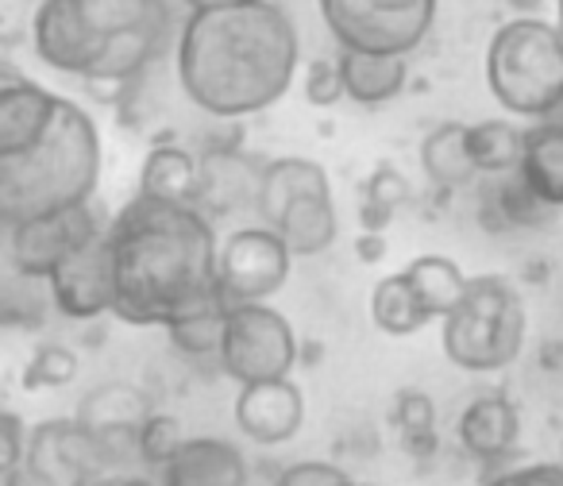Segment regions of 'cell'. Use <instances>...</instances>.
Here are the masks:
<instances>
[{"mask_svg":"<svg viewBox=\"0 0 563 486\" xmlns=\"http://www.w3.org/2000/svg\"><path fill=\"white\" fill-rule=\"evenodd\" d=\"M394 424L401 429V437H406V444L413 448V452H424V448H432V424H437V406H432L429 394L421 390H401L398 401H394Z\"/></svg>","mask_w":563,"mask_h":486,"instance_id":"1f68e13d","label":"cell"},{"mask_svg":"<svg viewBox=\"0 0 563 486\" xmlns=\"http://www.w3.org/2000/svg\"><path fill=\"white\" fill-rule=\"evenodd\" d=\"M409 201V181L401 170H394L390 163L375 166V174L363 186V205H360V220L363 232H383L394 220V212Z\"/></svg>","mask_w":563,"mask_h":486,"instance_id":"f546056e","label":"cell"},{"mask_svg":"<svg viewBox=\"0 0 563 486\" xmlns=\"http://www.w3.org/2000/svg\"><path fill=\"white\" fill-rule=\"evenodd\" d=\"M409 55H386V51H352L340 47L336 63L344 74V93L363 109H378V104L394 101L409 81Z\"/></svg>","mask_w":563,"mask_h":486,"instance_id":"d6986e66","label":"cell"},{"mask_svg":"<svg viewBox=\"0 0 563 486\" xmlns=\"http://www.w3.org/2000/svg\"><path fill=\"white\" fill-rule=\"evenodd\" d=\"M27 478L47 486H86L101 483L112 467L104 444L78 421V417H55L40 421L27 432Z\"/></svg>","mask_w":563,"mask_h":486,"instance_id":"9c48e42d","label":"cell"},{"mask_svg":"<svg viewBox=\"0 0 563 486\" xmlns=\"http://www.w3.org/2000/svg\"><path fill=\"white\" fill-rule=\"evenodd\" d=\"M294 252L286 247L271 224H247L235 228L224 243H220L217 278L224 306L235 301H266L286 286L290 278Z\"/></svg>","mask_w":563,"mask_h":486,"instance_id":"ba28073f","label":"cell"},{"mask_svg":"<svg viewBox=\"0 0 563 486\" xmlns=\"http://www.w3.org/2000/svg\"><path fill=\"white\" fill-rule=\"evenodd\" d=\"M32 47L51 70L86 78L97 58H101L104 43L81 24L70 0H40L32 20Z\"/></svg>","mask_w":563,"mask_h":486,"instance_id":"4fadbf2b","label":"cell"},{"mask_svg":"<svg viewBox=\"0 0 563 486\" xmlns=\"http://www.w3.org/2000/svg\"><path fill=\"white\" fill-rule=\"evenodd\" d=\"M47 286L58 313L70 317V321H93V317L112 313V270L109 252H104V235L97 243H89L86 252L74 255V259H66L47 278Z\"/></svg>","mask_w":563,"mask_h":486,"instance_id":"5bb4252c","label":"cell"},{"mask_svg":"<svg viewBox=\"0 0 563 486\" xmlns=\"http://www.w3.org/2000/svg\"><path fill=\"white\" fill-rule=\"evenodd\" d=\"M217 363L240 386L286 378L298 363V336L290 321L266 301H235L220 317Z\"/></svg>","mask_w":563,"mask_h":486,"instance_id":"8992f818","label":"cell"},{"mask_svg":"<svg viewBox=\"0 0 563 486\" xmlns=\"http://www.w3.org/2000/svg\"><path fill=\"white\" fill-rule=\"evenodd\" d=\"M509 4H514L517 12H537L540 4H544V0H509Z\"/></svg>","mask_w":563,"mask_h":486,"instance_id":"ab89813d","label":"cell"},{"mask_svg":"<svg viewBox=\"0 0 563 486\" xmlns=\"http://www.w3.org/2000/svg\"><path fill=\"white\" fill-rule=\"evenodd\" d=\"M517 174L548 209H563V120L544 117L525 132Z\"/></svg>","mask_w":563,"mask_h":486,"instance_id":"ffe728a7","label":"cell"},{"mask_svg":"<svg viewBox=\"0 0 563 486\" xmlns=\"http://www.w3.org/2000/svg\"><path fill=\"white\" fill-rule=\"evenodd\" d=\"M306 194H332L329 170L317 158H274L263 166V181H258V220L274 224L286 205Z\"/></svg>","mask_w":563,"mask_h":486,"instance_id":"603a6c76","label":"cell"},{"mask_svg":"<svg viewBox=\"0 0 563 486\" xmlns=\"http://www.w3.org/2000/svg\"><path fill=\"white\" fill-rule=\"evenodd\" d=\"M344 97V74H340L336 58H313L306 66V101L317 104V109H329Z\"/></svg>","mask_w":563,"mask_h":486,"instance_id":"836d02e7","label":"cell"},{"mask_svg":"<svg viewBox=\"0 0 563 486\" xmlns=\"http://www.w3.org/2000/svg\"><path fill=\"white\" fill-rule=\"evenodd\" d=\"M421 170L437 189H463L475 181V163L467 151V124L444 120L421 143Z\"/></svg>","mask_w":563,"mask_h":486,"instance_id":"d4e9b609","label":"cell"},{"mask_svg":"<svg viewBox=\"0 0 563 486\" xmlns=\"http://www.w3.org/2000/svg\"><path fill=\"white\" fill-rule=\"evenodd\" d=\"M517 437H521V417H517L514 401L501 394H483L460 417V444L478 463L506 460L517 448Z\"/></svg>","mask_w":563,"mask_h":486,"instance_id":"ac0fdd59","label":"cell"},{"mask_svg":"<svg viewBox=\"0 0 563 486\" xmlns=\"http://www.w3.org/2000/svg\"><path fill=\"white\" fill-rule=\"evenodd\" d=\"M58 101L63 97L27 78L0 81V158L32 151L55 124Z\"/></svg>","mask_w":563,"mask_h":486,"instance_id":"2e32d148","label":"cell"},{"mask_svg":"<svg viewBox=\"0 0 563 486\" xmlns=\"http://www.w3.org/2000/svg\"><path fill=\"white\" fill-rule=\"evenodd\" d=\"M336 47L413 55L437 24V0H317Z\"/></svg>","mask_w":563,"mask_h":486,"instance_id":"52a82bcc","label":"cell"},{"mask_svg":"<svg viewBox=\"0 0 563 486\" xmlns=\"http://www.w3.org/2000/svg\"><path fill=\"white\" fill-rule=\"evenodd\" d=\"M298 63V27L274 0L189 9L178 35L181 93L217 120H243L278 104Z\"/></svg>","mask_w":563,"mask_h":486,"instance_id":"7a4b0ae2","label":"cell"},{"mask_svg":"<svg viewBox=\"0 0 563 486\" xmlns=\"http://www.w3.org/2000/svg\"><path fill=\"white\" fill-rule=\"evenodd\" d=\"M355 252H360V259H363V263H378V259H383V252H386L383 232H367L360 243H355Z\"/></svg>","mask_w":563,"mask_h":486,"instance_id":"f35d334b","label":"cell"},{"mask_svg":"<svg viewBox=\"0 0 563 486\" xmlns=\"http://www.w3.org/2000/svg\"><path fill=\"white\" fill-rule=\"evenodd\" d=\"M371 321L386 336H413V332H421L432 321V313L421 306L413 283L401 270V275H386L371 290Z\"/></svg>","mask_w":563,"mask_h":486,"instance_id":"4316f807","label":"cell"},{"mask_svg":"<svg viewBox=\"0 0 563 486\" xmlns=\"http://www.w3.org/2000/svg\"><path fill=\"white\" fill-rule=\"evenodd\" d=\"M197 186H201V158L197 155L174 147V143L147 151L140 166V194L174 205H197Z\"/></svg>","mask_w":563,"mask_h":486,"instance_id":"cb8c5ba5","label":"cell"},{"mask_svg":"<svg viewBox=\"0 0 563 486\" xmlns=\"http://www.w3.org/2000/svg\"><path fill=\"white\" fill-rule=\"evenodd\" d=\"M27 429L16 413H0V478H12V471L24 467Z\"/></svg>","mask_w":563,"mask_h":486,"instance_id":"d590c367","label":"cell"},{"mask_svg":"<svg viewBox=\"0 0 563 486\" xmlns=\"http://www.w3.org/2000/svg\"><path fill=\"white\" fill-rule=\"evenodd\" d=\"M101 181V135L89 112L58 101L55 124L32 151L0 158V224L89 205Z\"/></svg>","mask_w":563,"mask_h":486,"instance_id":"3957f363","label":"cell"},{"mask_svg":"<svg viewBox=\"0 0 563 486\" xmlns=\"http://www.w3.org/2000/svg\"><path fill=\"white\" fill-rule=\"evenodd\" d=\"M525 301L501 275L467 278V290L444 313V355L471 375L506 371L525 347Z\"/></svg>","mask_w":563,"mask_h":486,"instance_id":"5b68a950","label":"cell"},{"mask_svg":"<svg viewBox=\"0 0 563 486\" xmlns=\"http://www.w3.org/2000/svg\"><path fill=\"white\" fill-rule=\"evenodd\" d=\"M0 255H4V243H0Z\"/></svg>","mask_w":563,"mask_h":486,"instance_id":"7bdbcfd3","label":"cell"},{"mask_svg":"<svg viewBox=\"0 0 563 486\" xmlns=\"http://www.w3.org/2000/svg\"><path fill=\"white\" fill-rule=\"evenodd\" d=\"M70 4L101 43L132 32L170 35V0H70Z\"/></svg>","mask_w":563,"mask_h":486,"instance_id":"44dd1931","label":"cell"},{"mask_svg":"<svg viewBox=\"0 0 563 486\" xmlns=\"http://www.w3.org/2000/svg\"><path fill=\"white\" fill-rule=\"evenodd\" d=\"M555 24H560V32H563V0H555Z\"/></svg>","mask_w":563,"mask_h":486,"instance_id":"b9f144b4","label":"cell"},{"mask_svg":"<svg viewBox=\"0 0 563 486\" xmlns=\"http://www.w3.org/2000/svg\"><path fill=\"white\" fill-rule=\"evenodd\" d=\"M406 278L413 283L421 306L432 313V321L444 313H452L455 301L467 290V275L460 270V263H452L448 255H417L406 267Z\"/></svg>","mask_w":563,"mask_h":486,"instance_id":"83f0119b","label":"cell"},{"mask_svg":"<svg viewBox=\"0 0 563 486\" xmlns=\"http://www.w3.org/2000/svg\"><path fill=\"white\" fill-rule=\"evenodd\" d=\"M486 86L506 112L544 120L563 109V32L540 16H517L486 47Z\"/></svg>","mask_w":563,"mask_h":486,"instance_id":"277c9868","label":"cell"},{"mask_svg":"<svg viewBox=\"0 0 563 486\" xmlns=\"http://www.w3.org/2000/svg\"><path fill=\"white\" fill-rule=\"evenodd\" d=\"M74 378H78V355L63 344H43L24 363L20 386L24 390H58V386H70Z\"/></svg>","mask_w":563,"mask_h":486,"instance_id":"4dcf8cb0","label":"cell"},{"mask_svg":"<svg viewBox=\"0 0 563 486\" xmlns=\"http://www.w3.org/2000/svg\"><path fill=\"white\" fill-rule=\"evenodd\" d=\"M258 181H263V166L243 158L240 151H209L201 158L197 209L209 220H228L251 209L258 212Z\"/></svg>","mask_w":563,"mask_h":486,"instance_id":"9a60e30c","label":"cell"},{"mask_svg":"<svg viewBox=\"0 0 563 486\" xmlns=\"http://www.w3.org/2000/svg\"><path fill=\"white\" fill-rule=\"evenodd\" d=\"M306 424V394L298 383L286 378H266L247 383L235 394V429L255 444H286Z\"/></svg>","mask_w":563,"mask_h":486,"instance_id":"7c38bea8","label":"cell"},{"mask_svg":"<svg viewBox=\"0 0 563 486\" xmlns=\"http://www.w3.org/2000/svg\"><path fill=\"white\" fill-rule=\"evenodd\" d=\"M163 478L170 486H243L251 483V471L235 444L220 437H194L163 467Z\"/></svg>","mask_w":563,"mask_h":486,"instance_id":"e0dca14e","label":"cell"},{"mask_svg":"<svg viewBox=\"0 0 563 486\" xmlns=\"http://www.w3.org/2000/svg\"><path fill=\"white\" fill-rule=\"evenodd\" d=\"M151 413H155V401H151L140 386L104 383L81 398V406L74 417L101 440L104 452H109L112 463H117V460H124L128 452L140 460V432Z\"/></svg>","mask_w":563,"mask_h":486,"instance_id":"8fae6325","label":"cell"},{"mask_svg":"<svg viewBox=\"0 0 563 486\" xmlns=\"http://www.w3.org/2000/svg\"><path fill=\"white\" fill-rule=\"evenodd\" d=\"M490 186L478 197V217H483V228L490 232H509V228H532L540 224V212L548 209L517 170L509 174H490Z\"/></svg>","mask_w":563,"mask_h":486,"instance_id":"484cf974","label":"cell"},{"mask_svg":"<svg viewBox=\"0 0 563 486\" xmlns=\"http://www.w3.org/2000/svg\"><path fill=\"white\" fill-rule=\"evenodd\" d=\"M271 228L286 240V247L294 255L329 252L340 235V217H336V205H332V194L298 197V201H290L282 209V217Z\"/></svg>","mask_w":563,"mask_h":486,"instance_id":"7402d4cb","label":"cell"},{"mask_svg":"<svg viewBox=\"0 0 563 486\" xmlns=\"http://www.w3.org/2000/svg\"><path fill=\"white\" fill-rule=\"evenodd\" d=\"M12 78H24L16 66V43L0 32V81H12Z\"/></svg>","mask_w":563,"mask_h":486,"instance_id":"74e56055","label":"cell"},{"mask_svg":"<svg viewBox=\"0 0 563 486\" xmlns=\"http://www.w3.org/2000/svg\"><path fill=\"white\" fill-rule=\"evenodd\" d=\"M112 270V317L166 329L224 313L217 259L220 240L197 205L135 194L104 228Z\"/></svg>","mask_w":563,"mask_h":486,"instance_id":"6da1fadb","label":"cell"},{"mask_svg":"<svg viewBox=\"0 0 563 486\" xmlns=\"http://www.w3.org/2000/svg\"><path fill=\"white\" fill-rule=\"evenodd\" d=\"M181 444H186V432H181L178 417L151 413L140 432V460L147 463V467H166V463L178 455Z\"/></svg>","mask_w":563,"mask_h":486,"instance_id":"d6a6232c","label":"cell"},{"mask_svg":"<svg viewBox=\"0 0 563 486\" xmlns=\"http://www.w3.org/2000/svg\"><path fill=\"white\" fill-rule=\"evenodd\" d=\"M186 9H209V4H232V0H181Z\"/></svg>","mask_w":563,"mask_h":486,"instance_id":"60d3db41","label":"cell"},{"mask_svg":"<svg viewBox=\"0 0 563 486\" xmlns=\"http://www.w3.org/2000/svg\"><path fill=\"white\" fill-rule=\"evenodd\" d=\"M525 132L509 120H483L467 124V151L478 174H509L521 163Z\"/></svg>","mask_w":563,"mask_h":486,"instance_id":"f1b7e54d","label":"cell"},{"mask_svg":"<svg viewBox=\"0 0 563 486\" xmlns=\"http://www.w3.org/2000/svg\"><path fill=\"white\" fill-rule=\"evenodd\" d=\"M490 483H509V486H548V483H563V463H537V467H521V471H506V475H486Z\"/></svg>","mask_w":563,"mask_h":486,"instance_id":"8d00e7d4","label":"cell"},{"mask_svg":"<svg viewBox=\"0 0 563 486\" xmlns=\"http://www.w3.org/2000/svg\"><path fill=\"white\" fill-rule=\"evenodd\" d=\"M560 455H563V448H560ZM560 463H563V460H560Z\"/></svg>","mask_w":563,"mask_h":486,"instance_id":"ee69618b","label":"cell"},{"mask_svg":"<svg viewBox=\"0 0 563 486\" xmlns=\"http://www.w3.org/2000/svg\"><path fill=\"white\" fill-rule=\"evenodd\" d=\"M101 217L89 205H74V209L43 212V217L20 220L12 228V263L24 278L47 283L66 259H74L78 252H86L89 243H97L104 235Z\"/></svg>","mask_w":563,"mask_h":486,"instance_id":"30bf717a","label":"cell"},{"mask_svg":"<svg viewBox=\"0 0 563 486\" xmlns=\"http://www.w3.org/2000/svg\"><path fill=\"white\" fill-rule=\"evenodd\" d=\"M278 486H347L352 483V475H347L344 467H336V463H317V460H306V463H294V467H286L278 478H274Z\"/></svg>","mask_w":563,"mask_h":486,"instance_id":"e575fe53","label":"cell"}]
</instances>
